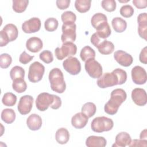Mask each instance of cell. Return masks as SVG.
<instances>
[{
  "mask_svg": "<svg viewBox=\"0 0 147 147\" xmlns=\"http://www.w3.org/2000/svg\"><path fill=\"white\" fill-rule=\"evenodd\" d=\"M139 60L141 63L146 64H147V47H145L141 51L139 56Z\"/></svg>",
  "mask_w": 147,
  "mask_h": 147,
  "instance_id": "cell-47",
  "label": "cell"
},
{
  "mask_svg": "<svg viewBox=\"0 0 147 147\" xmlns=\"http://www.w3.org/2000/svg\"><path fill=\"white\" fill-rule=\"evenodd\" d=\"M140 139L147 140V133H146V129H144L142 130L140 135Z\"/></svg>",
  "mask_w": 147,
  "mask_h": 147,
  "instance_id": "cell-51",
  "label": "cell"
},
{
  "mask_svg": "<svg viewBox=\"0 0 147 147\" xmlns=\"http://www.w3.org/2000/svg\"><path fill=\"white\" fill-rule=\"evenodd\" d=\"M91 0H76L75 2V9L81 13L88 11L91 7Z\"/></svg>",
  "mask_w": 147,
  "mask_h": 147,
  "instance_id": "cell-28",
  "label": "cell"
},
{
  "mask_svg": "<svg viewBox=\"0 0 147 147\" xmlns=\"http://www.w3.org/2000/svg\"><path fill=\"white\" fill-rule=\"evenodd\" d=\"M34 56H30L25 51H24L20 56L19 61L23 64H26L29 63L34 58Z\"/></svg>",
  "mask_w": 147,
  "mask_h": 147,
  "instance_id": "cell-43",
  "label": "cell"
},
{
  "mask_svg": "<svg viewBox=\"0 0 147 147\" xmlns=\"http://www.w3.org/2000/svg\"><path fill=\"white\" fill-rule=\"evenodd\" d=\"M58 21L53 17L47 19L44 22L45 29L48 32H53L56 30L58 27Z\"/></svg>",
  "mask_w": 147,
  "mask_h": 147,
  "instance_id": "cell-36",
  "label": "cell"
},
{
  "mask_svg": "<svg viewBox=\"0 0 147 147\" xmlns=\"http://www.w3.org/2000/svg\"><path fill=\"white\" fill-rule=\"evenodd\" d=\"M1 119L5 123L10 124L16 119V113L11 109H5L1 113Z\"/></svg>",
  "mask_w": 147,
  "mask_h": 147,
  "instance_id": "cell-27",
  "label": "cell"
},
{
  "mask_svg": "<svg viewBox=\"0 0 147 147\" xmlns=\"http://www.w3.org/2000/svg\"><path fill=\"white\" fill-rule=\"evenodd\" d=\"M85 69L88 75L93 79H98L102 75V67L95 59H90L85 62Z\"/></svg>",
  "mask_w": 147,
  "mask_h": 147,
  "instance_id": "cell-6",
  "label": "cell"
},
{
  "mask_svg": "<svg viewBox=\"0 0 147 147\" xmlns=\"http://www.w3.org/2000/svg\"><path fill=\"white\" fill-rule=\"evenodd\" d=\"M134 9L131 5H125L122 6L119 10L121 15L125 18H129L134 14Z\"/></svg>",
  "mask_w": 147,
  "mask_h": 147,
  "instance_id": "cell-41",
  "label": "cell"
},
{
  "mask_svg": "<svg viewBox=\"0 0 147 147\" xmlns=\"http://www.w3.org/2000/svg\"><path fill=\"white\" fill-rule=\"evenodd\" d=\"M28 3V0H13L12 7L15 12L21 13L26 10Z\"/></svg>",
  "mask_w": 147,
  "mask_h": 147,
  "instance_id": "cell-30",
  "label": "cell"
},
{
  "mask_svg": "<svg viewBox=\"0 0 147 147\" xmlns=\"http://www.w3.org/2000/svg\"><path fill=\"white\" fill-rule=\"evenodd\" d=\"M54 100V95L48 92L40 93L36 100V106L37 109L41 111L47 110L53 103Z\"/></svg>",
  "mask_w": 147,
  "mask_h": 147,
  "instance_id": "cell-8",
  "label": "cell"
},
{
  "mask_svg": "<svg viewBox=\"0 0 147 147\" xmlns=\"http://www.w3.org/2000/svg\"><path fill=\"white\" fill-rule=\"evenodd\" d=\"M10 42L6 33L2 30L0 31V46L1 47L6 45Z\"/></svg>",
  "mask_w": 147,
  "mask_h": 147,
  "instance_id": "cell-46",
  "label": "cell"
},
{
  "mask_svg": "<svg viewBox=\"0 0 147 147\" xmlns=\"http://www.w3.org/2000/svg\"><path fill=\"white\" fill-rule=\"evenodd\" d=\"M42 119L36 114L30 115L26 119V125L28 128L33 131L39 130L42 126Z\"/></svg>",
  "mask_w": 147,
  "mask_h": 147,
  "instance_id": "cell-19",
  "label": "cell"
},
{
  "mask_svg": "<svg viewBox=\"0 0 147 147\" xmlns=\"http://www.w3.org/2000/svg\"><path fill=\"white\" fill-rule=\"evenodd\" d=\"M105 22H107V18L106 16L102 13L95 14L91 19V24L95 29Z\"/></svg>",
  "mask_w": 147,
  "mask_h": 147,
  "instance_id": "cell-31",
  "label": "cell"
},
{
  "mask_svg": "<svg viewBox=\"0 0 147 147\" xmlns=\"http://www.w3.org/2000/svg\"><path fill=\"white\" fill-rule=\"evenodd\" d=\"M132 2L137 8L140 9L146 8L147 6L146 0H133Z\"/></svg>",
  "mask_w": 147,
  "mask_h": 147,
  "instance_id": "cell-49",
  "label": "cell"
},
{
  "mask_svg": "<svg viewBox=\"0 0 147 147\" xmlns=\"http://www.w3.org/2000/svg\"><path fill=\"white\" fill-rule=\"evenodd\" d=\"M61 18L63 24L75 23L76 20V16L71 11H66L63 13Z\"/></svg>",
  "mask_w": 147,
  "mask_h": 147,
  "instance_id": "cell-37",
  "label": "cell"
},
{
  "mask_svg": "<svg viewBox=\"0 0 147 147\" xmlns=\"http://www.w3.org/2000/svg\"><path fill=\"white\" fill-rule=\"evenodd\" d=\"M49 80L52 90L57 93L61 94L66 88V84L64 79L62 71L58 68H54L49 74Z\"/></svg>",
  "mask_w": 147,
  "mask_h": 147,
  "instance_id": "cell-2",
  "label": "cell"
},
{
  "mask_svg": "<svg viewBox=\"0 0 147 147\" xmlns=\"http://www.w3.org/2000/svg\"><path fill=\"white\" fill-rule=\"evenodd\" d=\"M138 24V33L139 36L147 40V15L146 13H140L137 17Z\"/></svg>",
  "mask_w": 147,
  "mask_h": 147,
  "instance_id": "cell-16",
  "label": "cell"
},
{
  "mask_svg": "<svg viewBox=\"0 0 147 147\" xmlns=\"http://www.w3.org/2000/svg\"><path fill=\"white\" fill-rule=\"evenodd\" d=\"M114 58L119 64L125 67L130 66L133 61L131 55L122 50L115 51L114 53Z\"/></svg>",
  "mask_w": 147,
  "mask_h": 147,
  "instance_id": "cell-14",
  "label": "cell"
},
{
  "mask_svg": "<svg viewBox=\"0 0 147 147\" xmlns=\"http://www.w3.org/2000/svg\"><path fill=\"white\" fill-rule=\"evenodd\" d=\"M2 30L6 33L9 39L10 42L15 40L18 35V30L17 26L13 24H8L6 25Z\"/></svg>",
  "mask_w": 147,
  "mask_h": 147,
  "instance_id": "cell-22",
  "label": "cell"
},
{
  "mask_svg": "<svg viewBox=\"0 0 147 147\" xmlns=\"http://www.w3.org/2000/svg\"><path fill=\"white\" fill-rule=\"evenodd\" d=\"M113 126L114 122L113 120L104 116L95 118L91 123L92 130L96 133L108 131L111 130Z\"/></svg>",
  "mask_w": 147,
  "mask_h": 147,
  "instance_id": "cell-3",
  "label": "cell"
},
{
  "mask_svg": "<svg viewBox=\"0 0 147 147\" xmlns=\"http://www.w3.org/2000/svg\"><path fill=\"white\" fill-rule=\"evenodd\" d=\"M43 47L42 40L37 37H32L29 38L26 42V49L33 53H37L41 50Z\"/></svg>",
  "mask_w": 147,
  "mask_h": 147,
  "instance_id": "cell-17",
  "label": "cell"
},
{
  "mask_svg": "<svg viewBox=\"0 0 147 147\" xmlns=\"http://www.w3.org/2000/svg\"><path fill=\"white\" fill-rule=\"evenodd\" d=\"M13 89L18 93H22L26 91L27 84L24 79H18L13 80Z\"/></svg>",
  "mask_w": 147,
  "mask_h": 147,
  "instance_id": "cell-33",
  "label": "cell"
},
{
  "mask_svg": "<svg viewBox=\"0 0 147 147\" xmlns=\"http://www.w3.org/2000/svg\"><path fill=\"white\" fill-rule=\"evenodd\" d=\"M113 72L116 75L118 83V85H121L125 83L127 80V73L125 71L121 68H116L113 71Z\"/></svg>",
  "mask_w": 147,
  "mask_h": 147,
  "instance_id": "cell-38",
  "label": "cell"
},
{
  "mask_svg": "<svg viewBox=\"0 0 147 147\" xmlns=\"http://www.w3.org/2000/svg\"><path fill=\"white\" fill-rule=\"evenodd\" d=\"M111 25L114 30L117 33L124 32L127 28L126 21L121 17L114 18L111 21Z\"/></svg>",
  "mask_w": 147,
  "mask_h": 147,
  "instance_id": "cell-26",
  "label": "cell"
},
{
  "mask_svg": "<svg viewBox=\"0 0 147 147\" xmlns=\"http://www.w3.org/2000/svg\"><path fill=\"white\" fill-rule=\"evenodd\" d=\"M76 25L75 23L63 24L62 25V34L61 40L63 43L74 42L76 37Z\"/></svg>",
  "mask_w": 147,
  "mask_h": 147,
  "instance_id": "cell-7",
  "label": "cell"
},
{
  "mask_svg": "<svg viewBox=\"0 0 147 147\" xmlns=\"http://www.w3.org/2000/svg\"><path fill=\"white\" fill-rule=\"evenodd\" d=\"M77 52V47L74 42L63 43L61 47H57L55 50V54L56 58L61 60L68 57H72Z\"/></svg>",
  "mask_w": 147,
  "mask_h": 147,
  "instance_id": "cell-4",
  "label": "cell"
},
{
  "mask_svg": "<svg viewBox=\"0 0 147 147\" xmlns=\"http://www.w3.org/2000/svg\"><path fill=\"white\" fill-rule=\"evenodd\" d=\"M17 102V96L12 92H6L4 94L2 102L6 106H13Z\"/></svg>",
  "mask_w": 147,
  "mask_h": 147,
  "instance_id": "cell-35",
  "label": "cell"
},
{
  "mask_svg": "<svg viewBox=\"0 0 147 147\" xmlns=\"http://www.w3.org/2000/svg\"><path fill=\"white\" fill-rule=\"evenodd\" d=\"M96 34L102 39L105 40L109 37L111 33V30L107 22H105L99 25L96 29Z\"/></svg>",
  "mask_w": 147,
  "mask_h": 147,
  "instance_id": "cell-23",
  "label": "cell"
},
{
  "mask_svg": "<svg viewBox=\"0 0 147 147\" xmlns=\"http://www.w3.org/2000/svg\"><path fill=\"white\" fill-rule=\"evenodd\" d=\"M70 2V0H57L56 3L59 9L64 10L69 7Z\"/></svg>",
  "mask_w": 147,
  "mask_h": 147,
  "instance_id": "cell-45",
  "label": "cell"
},
{
  "mask_svg": "<svg viewBox=\"0 0 147 147\" xmlns=\"http://www.w3.org/2000/svg\"><path fill=\"white\" fill-rule=\"evenodd\" d=\"M64 69L72 75H76L81 71V64L79 60L75 57H69L63 62Z\"/></svg>",
  "mask_w": 147,
  "mask_h": 147,
  "instance_id": "cell-10",
  "label": "cell"
},
{
  "mask_svg": "<svg viewBox=\"0 0 147 147\" xmlns=\"http://www.w3.org/2000/svg\"><path fill=\"white\" fill-rule=\"evenodd\" d=\"M88 117L82 112L75 114L71 118V124L76 129H82L87 125Z\"/></svg>",
  "mask_w": 147,
  "mask_h": 147,
  "instance_id": "cell-18",
  "label": "cell"
},
{
  "mask_svg": "<svg viewBox=\"0 0 147 147\" xmlns=\"http://www.w3.org/2000/svg\"><path fill=\"white\" fill-rule=\"evenodd\" d=\"M41 25V21L38 18L33 17L22 24V29L25 33H35L40 29Z\"/></svg>",
  "mask_w": 147,
  "mask_h": 147,
  "instance_id": "cell-13",
  "label": "cell"
},
{
  "mask_svg": "<svg viewBox=\"0 0 147 147\" xmlns=\"http://www.w3.org/2000/svg\"><path fill=\"white\" fill-rule=\"evenodd\" d=\"M80 56L81 59L83 61L86 62L87 60L90 59H95V52L90 46H85L82 49L80 53Z\"/></svg>",
  "mask_w": 147,
  "mask_h": 147,
  "instance_id": "cell-29",
  "label": "cell"
},
{
  "mask_svg": "<svg viewBox=\"0 0 147 147\" xmlns=\"http://www.w3.org/2000/svg\"><path fill=\"white\" fill-rule=\"evenodd\" d=\"M61 105V100L59 96L57 95H54V100L53 102V103L52 105L50 106L51 108L52 109H58Z\"/></svg>",
  "mask_w": 147,
  "mask_h": 147,
  "instance_id": "cell-50",
  "label": "cell"
},
{
  "mask_svg": "<svg viewBox=\"0 0 147 147\" xmlns=\"http://www.w3.org/2000/svg\"><path fill=\"white\" fill-rule=\"evenodd\" d=\"M110 96V99L105 105L104 110L108 114L114 115L117 113L121 105L126 100L127 94L124 90L116 88L112 91Z\"/></svg>",
  "mask_w": 147,
  "mask_h": 147,
  "instance_id": "cell-1",
  "label": "cell"
},
{
  "mask_svg": "<svg viewBox=\"0 0 147 147\" xmlns=\"http://www.w3.org/2000/svg\"><path fill=\"white\" fill-rule=\"evenodd\" d=\"M97 85L101 88H105L118 85V80L116 75L112 72H106L98 78L97 80Z\"/></svg>",
  "mask_w": 147,
  "mask_h": 147,
  "instance_id": "cell-9",
  "label": "cell"
},
{
  "mask_svg": "<svg viewBox=\"0 0 147 147\" xmlns=\"http://www.w3.org/2000/svg\"><path fill=\"white\" fill-rule=\"evenodd\" d=\"M45 72V67L38 61H34L30 64L29 68L28 78L32 83H37L40 81Z\"/></svg>",
  "mask_w": 147,
  "mask_h": 147,
  "instance_id": "cell-5",
  "label": "cell"
},
{
  "mask_svg": "<svg viewBox=\"0 0 147 147\" xmlns=\"http://www.w3.org/2000/svg\"><path fill=\"white\" fill-rule=\"evenodd\" d=\"M40 59L46 64L51 63L53 60V56L52 52L48 50H45L41 52L39 55Z\"/></svg>",
  "mask_w": 147,
  "mask_h": 147,
  "instance_id": "cell-42",
  "label": "cell"
},
{
  "mask_svg": "<svg viewBox=\"0 0 147 147\" xmlns=\"http://www.w3.org/2000/svg\"><path fill=\"white\" fill-rule=\"evenodd\" d=\"M81 111L88 118H91L95 114L96 107L92 102H87L83 105Z\"/></svg>",
  "mask_w": 147,
  "mask_h": 147,
  "instance_id": "cell-34",
  "label": "cell"
},
{
  "mask_svg": "<svg viewBox=\"0 0 147 147\" xmlns=\"http://www.w3.org/2000/svg\"><path fill=\"white\" fill-rule=\"evenodd\" d=\"M33 98L29 95H25L21 97L17 106L19 113L22 115L29 113L32 109Z\"/></svg>",
  "mask_w": 147,
  "mask_h": 147,
  "instance_id": "cell-11",
  "label": "cell"
},
{
  "mask_svg": "<svg viewBox=\"0 0 147 147\" xmlns=\"http://www.w3.org/2000/svg\"><path fill=\"white\" fill-rule=\"evenodd\" d=\"M106 144V140L101 136H90L86 140V145L88 147H104Z\"/></svg>",
  "mask_w": 147,
  "mask_h": 147,
  "instance_id": "cell-20",
  "label": "cell"
},
{
  "mask_svg": "<svg viewBox=\"0 0 147 147\" xmlns=\"http://www.w3.org/2000/svg\"><path fill=\"white\" fill-rule=\"evenodd\" d=\"M103 40H102V38H100L96 34V33H94L90 38V41L92 44L94 45V46H95L96 48H97L98 47V45L101 43V42H102Z\"/></svg>",
  "mask_w": 147,
  "mask_h": 147,
  "instance_id": "cell-48",
  "label": "cell"
},
{
  "mask_svg": "<svg viewBox=\"0 0 147 147\" xmlns=\"http://www.w3.org/2000/svg\"><path fill=\"white\" fill-rule=\"evenodd\" d=\"M131 75L133 82L136 84H144L146 82V72L141 66L137 65L133 67L131 71Z\"/></svg>",
  "mask_w": 147,
  "mask_h": 147,
  "instance_id": "cell-12",
  "label": "cell"
},
{
  "mask_svg": "<svg viewBox=\"0 0 147 147\" xmlns=\"http://www.w3.org/2000/svg\"><path fill=\"white\" fill-rule=\"evenodd\" d=\"M131 141V139L129 133L122 131L116 136L115 142L113 145V146L125 147L126 146H129Z\"/></svg>",
  "mask_w": 147,
  "mask_h": 147,
  "instance_id": "cell-21",
  "label": "cell"
},
{
  "mask_svg": "<svg viewBox=\"0 0 147 147\" xmlns=\"http://www.w3.org/2000/svg\"><path fill=\"white\" fill-rule=\"evenodd\" d=\"M131 96L134 103L139 106H143L147 103L146 92L143 88H136L133 89Z\"/></svg>",
  "mask_w": 147,
  "mask_h": 147,
  "instance_id": "cell-15",
  "label": "cell"
},
{
  "mask_svg": "<svg viewBox=\"0 0 147 147\" xmlns=\"http://www.w3.org/2000/svg\"><path fill=\"white\" fill-rule=\"evenodd\" d=\"M98 51L102 55H109L114 50V45L111 41L104 40L97 47Z\"/></svg>",
  "mask_w": 147,
  "mask_h": 147,
  "instance_id": "cell-25",
  "label": "cell"
},
{
  "mask_svg": "<svg viewBox=\"0 0 147 147\" xmlns=\"http://www.w3.org/2000/svg\"><path fill=\"white\" fill-rule=\"evenodd\" d=\"M10 76L12 80L18 79H24L25 76V70L20 66H14L10 71Z\"/></svg>",
  "mask_w": 147,
  "mask_h": 147,
  "instance_id": "cell-32",
  "label": "cell"
},
{
  "mask_svg": "<svg viewBox=\"0 0 147 147\" xmlns=\"http://www.w3.org/2000/svg\"><path fill=\"white\" fill-rule=\"evenodd\" d=\"M12 58L7 53H2L0 56V67L2 68H7L11 64Z\"/></svg>",
  "mask_w": 147,
  "mask_h": 147,
  "instance_id": "cell-40",
  "label": "cell"
},
{
  "mask_svg": "<svg viewBox=\"0 0 147 147\" xmlns=\"http://www.w3.org/2000/svg\"><path fill=\"white\" fill-rule=\"evenodd\" d=\"M147 146V140H137L134 139L131 141L129 146Z\"/></svg>",
  "mask_w": 147,
  "mask_h": 147,
  "instance_id": "cell-44",
  "label": "cell"
},
{
  "mask_svg": "<svg viewBox=\"0 0 147 147\" xmlns=\"http://www.w3.org/2000/svg\"><path fill=\"white\" fill-rule=\"evenodd\" d=\"M56 141L60 144H65L69 139V133L68 130L64 127L59 129L55 134Z\"/></svg>",
  "mask_w": 147,
  "mask_h": 147,
  "instance_id": "cell-24",
  "label": "cell"
},
{
  "mask_svg": "<svg viewBox=\"0 0 147 147\" xmlns=\"http://www.w3.org/2000/svg\"><path fill=\"white\" fill-rule=\"evenodd\" d=\"M102 7L108 12L114 11L117 7L116 2L114 0H103L101 2Z\"/></svg>",
  "mask_w": 147,
  "mask_h": 147,
  "instance_id": "cell-39",
  "label": "cell"
}]
</instances>
